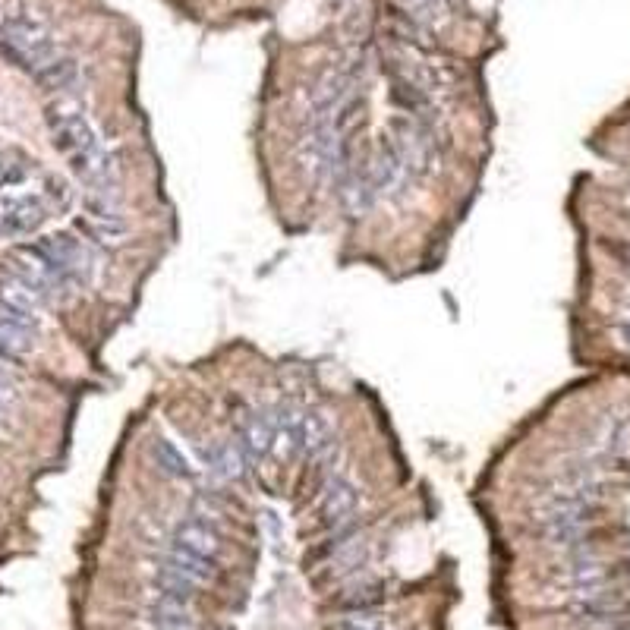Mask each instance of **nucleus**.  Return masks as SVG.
Here are the masks:
<instances>
[{
    "instance_id": "0eeeda50",
    "label": "nucleus",
    "mask_w": 630,
    "mask_h": 630,
    "mask_svg": "<svg viewBox=\"0 0 630 630\" xmlns=\"http://www.w3.org/2000/svg\"><path fill=\"white\" fill-rule=\"evenodd\" d=\"M48 218V208L38 196H7L0 199V234L26 237Z\"/></svg>"
},
{
    "instance_id": "20e7f679",
    "label": "nucleus",
    "mask_w": 630,
    "mask_h": 630,
    "mask_svg": "<svg viewBox=\"0 0 630 630\" xmlns=\"http://www.w3.org/2000/svg\"><path fill=\"white\" fill-rule=\"evenodd\" d=\"M41 249V256L48 259V265L54 268V275L60 278L63 287L70 284H86L92 275V256L89 249L82 246L79 240L67 237V234H54L35 243Z\"/></svg>"
},
{
    "instance_id": "f257e3e1",
    "label": "nucleus",
    "mask_w": 630,
    "mask_h": 630,
    "mask_svg": "<svg viewBox=\"0 0 630 630\" xmlns=\"http://www.w3.org/2000/svg\"><path fill=\"white\" fill-rule=\"evenodd\" d=\"M48 130L57 152L70 161L76 177L92 189V196H108L114 186V161L104 152L89 117L76 101H57L48 108Z\"/></svg>"
},
{
    "instance_id": "dca6fc26",
    "label": "nucleus",
    "mask_w": 630,
    "mask_h": 630,
    "mask_svg": "<svg viewBox=\"0 0 630 630\" xmlns=\"http://www.w3.org/2000/svg\"><path fill=\"white\" fill-rule=\"evenodd\" d=\"M164 561L167 564H174L177 571H183L186 577H193L196 583H208L212 580V571H215V561H205V558H199V555H193V552H183V549H177V545H171V549H167V555H164Z\"/></svg>"
},
{
    "instance_id": "a211bd4d",
    "label": "nucleus",
    "mask_w": 630,
    "mask_h": 630,
    "mask_svg": "<svg viewBox=\"0 0 630 630\" xmlns=\"http://www.w3.org/2000/svg\"><path fill=\"white\" fill-rule=\"evenodd\" d=\"M328 630H388V624L378 612H341V618H334Z\"/></svg>"
},
{
    "instance_id": "6ab92c4d",
    "label": "nucleus",
    "mask_w": 630,
    "mask_h": 630,
    "mask_svg": "<svg viewBox=\"0 0 630 630\" xmlns=\"http://www.w3.org/2000/svg\"><path fill=\"white\" fill-rule=\"evenodd\" d=\"M26 180V171L23 167L10 164L4 155H0V186H13V183H23Z\"/></svg>"
},
{
    "instance_id": "f8f14e48",
    "label": "nucleus",
    "mask_w": 630,
    "mask_h": 630,
    "mask_svg": "<svg viewBox=\"0 0 630 630\" xmlns=\"http://www.w3.org/2000/svg\"><path fill=\"white\" fill-rule=\"evenodd\" d=\"M199 586H202V583H196L193 577H186L183 571H177L174 564H167V561L158 564V571H155V590H158V599H171V602L189 605V602L196 599Z\"/></svg>"
},
{
    "instance_id": "9d476101",
    "label": "nucleus",
    "mask_w": 630,
    "mask_h": 630,
    "mask_svg": "<svg viewBox=\"0 0 630 630\" xmlns=\"http://www.w3.org/2000/svg\"><path fill=\"white\" fill-rule=\"evenodd\" d=\"M171 545H177L183 552H193L205 561H215L221 549V536L215 530V523H208L202 517H186L183 523H177Z\"/></svg>"
},
{
    "instance_id": "1a4fd4ad",
    "label": "nucleus",
    "mask_w": 630,
    "mask_h": 630,
    "mask_svg": "<svg viewBox=\"0 0 630 630\" xmlns=\"http://www.w3.org/2000/svg\"><path fill=\"white\" fill-rule=\"evenodd\" d=\"M275 426H271L268 410H243L237 419V445L249 460L265 457L275 448Z\"/></svg>"
},
{
    "instance_id": "4468645a",
    "label": "nucleus",
    "mask_w": 630,
    "mask_h": 630,
    "mask_svg": "<svg viewBox=\"0 0 630 630\" xmlns=\"http://www.w3.org/2000/svg\"><path fill=\"white\" fill-rule=\"evenodd\" d=\"M32 334H35L32 328L16 325L0 315V360H7V363L23 360V356L32 350Z\"/></svg>"
},
{
    "instance_id": "4be33fe9",
    "label": "nucleus",
    "mask_w": 630,
    "mask_h": 630,
    "mask_svg": "<svg viewBox=\"0 0 630 630\" xmlns=\"http://www.w3.org/2000/svg\"><path fill=\"white\" fill-rule=\"evenodd\" d=\"M621 341L630 347V325H621Z\"/></svg>"
},
{
    "instance_id": "39448f33",
    "label": "nucleus",
    "mask_w": 630,
    "mask_h": 630,
    "mask_svg": "<svg viewBox=\"0 0 630 630\" xmlns=\"http://www.w3.org/2000/svg\"><path fill=\"white\" fill-rule=\"evenodd\" d=\"M356 504H360V495H356L353 482L344 476H331L319 498V523L331 533L350 530L356 517Z\"/></svg>"
},
{
    "instance_id": "2eb2a0df",
    "label": "nucleus",
    "mask_w": 630,
    "mask_h": 630,
    "mask_svg": "<svg viewBox=\"0 0 630 630\" xmlns=\"http://www.w3.org/2000/svg\"><path fill=\"white\" fill-rule=\"evenodd\" d=\"M152 627L155 630H196V618L189 612V605L158 599L152 605Z\"/></svg>"
},
{
    "instance_id": "423d86ee",
    "label": "nucleus",
    "mask_w": 630,
    "mask_h": 630,
    "mask_svg": "<svg viewBox=\"0 0 630 630\" xmlns=\"http://www.w3.org/2000/svg\"><path fill=\"white\" fill-rule=\"evenodd\" d=\"M41 293H35L23 278H16L13 271L0 275V315L16 325L38 328V309H41Z\"/></svg>"
},
{
    "instance_id": "f03ea898",
    "label": "nucleus",
    "mask_w": 630,
    "mask_h": 630,
    "mask_svg": "<svg viewBox=\"0 0 630 630\" xmlns=\"http://www.w3.org/2000/svg\"><path fill=\"white\" fill-rule=\"evenodd\" d=\"M385 142L391 145L397 161L404 164L410 180H423L435 167L438 145H435V133H432L429 120H419V117H410V114L394 117Z\"/></svg>"
},
{
    "instance_id": "ddd939ff",
    "label": "nucleus",
    "mask_w": 630,
    "mask_h": 630,
    "mask_svg": "<svg viewBox=\"0 0 630 630\" xmlns=\"http://www.w3.org/2000/svg\"><path fill=\"white\" fill-rule=\"evenodd\" d=\"M202 460L212 473H218L224 479H237V476H243V467L249 457L240 451L237 441H215V445H208L202 451Z\"/></svg>"
},
{
    "instance_id": "aec40b11",
    "label": "nucleus",
    "mask_w": 630,
    "mask_h": 630,
    "mask_svg": "<svg viewBox=\"0 0 630 630\" xmlns=\"http://www.w3.org/2000/svg\"><path fill=\"white\" fill-rule=\"evenodd\" d=\"M13 394H16V388H13V382H10V375H7L4 369H0V413H4V410L10 407Z\"/></svg>"
},
{
    "instance_id": "7ed1b4c3",
    "label": "nucleus",
    "mask_w": 630,
    "mask_h": 630,
    "mask_svg": "<svg viewBox=\"0 0 630 630\" xmlns=\"http://www.w3.org/2000/svg\"><path fill=\"white\" fill-rule=\"evenodd\" d=\"M4 48L19 63H23V67H29L35 76L45 67H51V63L60 57L54 41H51V32L41 23H35V19H26V16L10 19V23L4 26Z\"/></svg>"
},
{
    "instance_id": "f3484780",
    "label": "nucleus",
    "mask_w": 630,
    "mask_h": 630,
    "mask_svg": "<svg viewBox=\"0 0 630 630\" xmlns=\"http://www.w3.org/2000/svg\"><path fill=\"white\" fill-rule=\"evenodd\" d=\"M152 457H155V464L167 473V476H177V479H189L193 476V470H189V460L171 445V441H155L152 445Z\"/></svg>"
},
{
    "instance_id": "412c9836",
    "label": "nucleus",
    "mask_w": 630,
    "mask_h": 630,
    "mask_svg": "<svg viewBox=\"0 0 630 630\" xmlns=\"http://www.w3.org/2000/svg\"><path fill=\"white\" fill-rule=\"evenodd\" d=\"M416 7H423V10H438L441 4H445V0H413Z\"/></svg>"
},
{
    "instance_id": "9b49d317",
    "label": "nucleus",
    "mask_w": 630,
    "mask_h": 630,
    "mask_svg": "<svg viewBox=\"0 0 630 630\" xmlns=\"http://www.w3.org/2000/svg\"><path fill=\"white\" fill-rule=\"evenodd\" d=\"M382 602H385V586L369 577H356L353 583H344L331 599L338 612H378Z\"/></svg>"
},
{
    "instance_id": "6e6552de",
    "label": "nucleus",
    "mask_w": 630,
    "mask_h": 630,
    "mask_svg": "<svg viewBox=\"0 0 630 630\" xmlns=\"http://www.w3.org/2000/svg\"><path fill=\"white\" fill-rule=\"evenodd\" d=\"M79 227L98 243H120L126 237V221L108 196H89L86 215L79 218Z\"/></svg>"
}]
</instances>
